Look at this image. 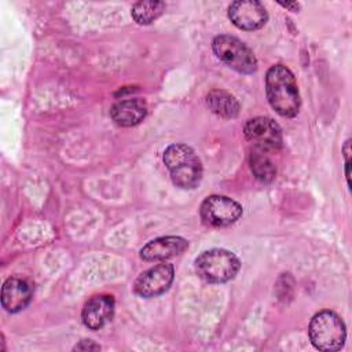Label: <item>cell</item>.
<instances>
[{"label":"cell","instance_id":"cell-16","mask_svg":"<svg viewBox=\"0 0 352 352\" xmlns=\"http://www.w3.org/2000/svg\"><path fill=\"white\" fill-rule=\"evenodd\" d=\"M165 10L164 1H139L132 7V18L139 25H148L154 22Z\"/></svg>","mask_w":352,"mask_h":352},{"label":"cell","instance_id":"cell-17","mask_svg":"<svg viewBox=\"0 0 352 352\" xmlns=\"http://www.w3.org/2000/svg\"><path fill=\"white\" fill-rule=\"evenodd\" d=\"M342 153L345 157V177H346L348 186H351V170H349V168H351V139H348L344 143Z\"/></svg>","mask_w":352,"mask_h":352},{"label":"cell","instance_id":"cell-19","mask_svg":"<svg viewBox=\"0 0 352 352\" xmlns=\"http://www.w3.org/2000/svg\"><path fill=\"white\" fill-rule=\"evenodd\" d=\"M279 4L285 8H289L290 11H298V8H300V4L296 3V1H293V3H279Z\"/></svg>","mask_w":352,"mask_h":352},{"label":"cell","instance_id":"cell-10","mask_svg":"<svg viewBox=\"0 0 352 352\" xmlns=\"http://www.w3.org/2000/svg\"><path fill=\"white\" fill-rule=\"evenodd\" d=\"M114 315V298L109 294L94 296L89 298L81 312L82 323L89 330H99Z\"/></svg>","mask_w":352,"mask_h":352},{"label":"cell","instance_id":"cell-18","mask_svg":"<svg viewBox=\"0 0 352 352\" xmlns=\"http://www.w3.org/2000/svg\"><path fill=\"white\" fill-rule=\"evenodd\" d=\"M96 349H100V346L91 340H84L74 346V351H96Z\"/></svg>","mask_w":352,"mask_h":352},{"label":"cell","instance_id":"cell-14","mask_svg":"<svg viewBox=\"0 0 352 352\" xmlns=\"http://www.w3.org/2000/svg\"><path fill=\"white\" fill-rule=\"evenodd\" d=\"M208 107L223 118H235L239 113V103L234 95L223 89H213L206 95Z\"/></svg>","mask_w":352,"mask_h":352},{"label":"cell","instance_id":"cell-8","mask_svg":"<svg viewBox=\"0 0 352 352\" xmlns=\"http://www.w3.org/2000/svg\"><path fill=\"white\" fill-rule=\"evenodd\" d=\"M173 276L175 270L172 264H158L142 272L136 278L133 283V290L138 296L144 298L157 297L170 287Z\"/></svg>","mask_w":352,"mask_h":352},{"label":"cell","instance_id":"cell-5","mask_svg":"<svg viewBox=\"0 0 352 352\" xmlns=\"http://www.w3.org/2000/svg\"><path fill=\"white\" fill-rule=\"evenodd\" d=\"M213 52L228 67L242 74H252L257 70V59L253 51L239 38L230 34L214 37Z\"/></svg>","mask_w":352,"mask_h":352},{"label":"cell","instance_id":"cell-4","mask_svg":"<svg viewBox=\"0 0 352 352\" xmlns=\"http://www.w3.org/2000/svg\"><path fill=\"white\" fill-rule=\"evenodd\" d=\"M308 333L314 346L320 351H338L346 338L345 323L333 311L318 312L311 319Z\"/></svg>","mask_w":352,"mask_h":352},{"label":"cell","instance_id":"cell-6","mask_svg":"<svg viewBox=\"0 0 352 352\" xmlns=\"http://www.w3.org/2000/svg\"><path fill=\"white\" fill-rule=\"evenodd\" d=\"M245 138L252 142L253 148L264 153H275L282 147V129L270 117H254L243 126Z\"/></svg>","mask_w":352,"mask_h":352},{"label":"cell","instance_id":"cell-7","mask_svg":"<svg viewBox=\"0 0 352 352\" xmlns=\"http://www.w3.org/2000/svg\"><path fill=\"white\" fill-rule=\"evenodd\" d=\"M202 221L210 227H227L242 216V206L224 195H210L199 208Z\"/></svg>","mask_w":352,"mask_h":352},{"label":"cell","instance_id":"cell-13","mask_svg":"<svg viewBox=\"0 0 352 352\" xmlns=\"http://www.w3.org/2000/svg\"><path fill=\"white\" fill-rule=\"evenodd\" d=\"M147 114V104L143 99H125L114 103L110 110L111 120L120 126H135L140 124Z\"/></svg>","mask_w":352,"mask_h":352},{"label":"cell","instance_id":"cell-1","mask_svg":"<svg viewBox=\"0 0 352 352\" xmlns=\"http://www.w3.org/2000/svg\"><path fill=\"white\" fill-rule=\"evenodd\" d=\"M265 92L271 107L282 117H296L300 110V94L294 74L283 65L272 66L265 76Z\"/></svg>","mask_w":352,"mask_h":352},{"label":"cell","instance_id":"cell-9","mask_svg":"<svg viewBox=\"0 0 352 352\" xmlns=\"http://www.w3.org/2000/svg\"><path fill=\"white\" fill-rule=\"evenodd\" d=\"M228 18L238 29L256 30L265 25L268 14L260 1L239 0L228 7Z\"/></svg>","mask_w":352,"mask_h":352},{"label":"cell","instance_id":"cell-11","mask_svg":"<svg viewBox=\"0 0 352 352\" xmlns=\"http://www.w3.org/2000/svg\"><path fill=\"white\" fill-rule=\"evenodd\" d=\"M187 246L188 242L182 236H160L140 249V257L144 261H161L180 254Z\"/></svg>","mask_w":352,"mask_h":352},{"label":"cell","instance_id":"cell-15","mask_svg":"<svg viewBox=\"0 0 352 352\" xmlns=\"http://www.w3.org/2000/svg\"><path fill=\"white\" fill-rule=\"evenodd\" d=\"M249 164L253 175L263 183H270L276 176L275 164L268 157V153L253 148L249 155Z\"/></svg>","mask_w":352,"mask_h":352},{"label":"cell","instance_id":"cell-2","mask_svg":"<svg viewBox=\"0 0 352 352\" xmlns=\"http://www.w3.org/2000/svg\"><path fill=\"white\" fill-rule=\"evenodd\" d=\"M164 164L170 173L172 182L180 188H195L202 179V164L195 151L183 144L175 143L165 148Z\"/></svg>","mask_w":352,"mask_h":352},{"label":"cell","instance_id":"cell-3","mask_svg":"<svg viewBox=\"0 0 352 352\" xmlns=\"http://www.w3.org/2000/svg\"><path fill=\"white\" fill-rule=\"evenodd\" d=\"M195 271L206 282L224 283L235 278L241 261L230 250L210 249L202 252L194 261Z\"/></svg>","mask_w":352,"mask_h":352},{"label":"cell","instance_id":"cell-12","mask_svg":"<svg viewBox=\"0 0 352 352\" xmlns=\"http://www.w3.org/2000/svg\"><path fill=\"white\" fill-rule=\"evenodd\" d=\"M32 286L21 278H8L1 287V305L7 312L15 314L29 305Z\"/></svg>","mask_w":352,"mask_h":352}]
</instances>
